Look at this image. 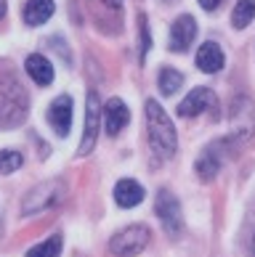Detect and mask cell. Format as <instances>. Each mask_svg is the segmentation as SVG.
<instances>
[{"mask_svg": "<svg viewBox=\"0 0 255 257\" xmlns=\"http://www.w3.org/2000/svg\"><path fill=\"white\" fill-rule=\"evenodd\" d=\"M146 127H149V141L157 149L159 157H173L178 149V138H176V127L173 119L165 114V109L159 106V101L149 98L146 101Z\"/></svg>", "mask_w": 255, "mask_h": 257, "instance_id": "6da1fadb", "label": "cell"}, {"mask_svg": "<svg viewBox=\"0 0 255 257\" xmlns=\"http://www.w3.org/2000/svg\"><path fill=\"white\" fill-rule=\"evenodd\" d=\"M149 236H152V233H149L146 225H141V223L128 225V228H122L115 239L109 241V252L117 254V257H136L138 252L146 249Z\"/></svg>", "mask_w": 255, "mask_h": 257, "instance_id": "7a4b0ae2", "label": "cell"}, {"mask_svg": "<svg viewBox=\"0 0 255 257\" xmlns=\"http://www.w3.org/2000/svg\"><path fill=\"white\" fill-rule=\"evenodd\" d=\"M61 196H64V180H59V178L45 180V183L35 186L32 191L27 194L22 209H24V215H37V212H43V209L53 207L56 202H61Z\"/></svg>", "mask_w": 255, "mask_h": 257, "instance_id": "3957f363", "label": "cell"}, {"mask_svg": "<svg viewBox=\"0 0 255 257\" xmlns=\"http://www.w3.org/2000/svg\"><path fill=\"white\" fill-rule=\"evenodd\" d=\"M154 215L159 217V223H162L167 236H181V231H184L181 204H178V199L170 194L167 188H162L154 199Z\"/></svg>", "mask_w": 255, "mask_h": 257, "instance_id": "277c9868", "label": "cell"}, {"mask_svg": "<svg viewBox=\"0 0 255 257\" xmlns=\"http://www.w3.org/2000/svg\"><path fill=\"white\" fill-rule=\"evenodd\" d=\"M229 122H231V136L237 141H247L255 130V106L247 96H239L231 101V111H229Z\"/></svg>", "mask_w": 255, "mask_h": 257, "instance_id": "5b68a950", "label": "cell"}, {"mask_svg": "<svg viewBox=\"0 0 255 257\" xmlns=\"http://www.w3.org/2000/svg\"><path fill=\"white\" fill-rule=\"evenodd\" d=\"M22 93V85L11 80V85H0V125H16L27 117V101H11V96Z\"/></svg>", "mask_w": 255, "mask_h": 257, "instance_id": "8992f818", "label": "cell"}, {"mask_svg": "<svg viewBox=\"0 0 255 257\" xmlns=\"http://www.w3.org/2000/svg\"><path fill=\"white\" fill-rule=\"evenodd\" d=\"M99 117H101V103H99V93L91 90L88 98H85V130H82V141L77 154L85 157L91 154L93 146H96V136H99Z\"/></svg>", "mask_w": 255, "mask_h": 257, "instance_id": "52a82bcc", "label": "cell"}, {"mask_svg": "<svg viewBox=\"0 0 255 257\" xmlns=\"http://www.w3.org/2000/svg\"><path fill=\"white\" fill-rule=\"evenodd\" d=\"M207 109H218V98H215V93L210 88H194L189 96L178 103V114L181 117H200L205 114Z\"/></svg>", "mask_w": 255, "mask_h": 257, "instance_id": "ba28073f", "label": "cell"}, {"mask_svg": "<svg viewBox=\"0 0 255 257\" xmlns=\"http://www.w3.org/2000/svg\"><path fill=\"white\" fill-rule=\"evenodd\" d=\"M194 37H197V22H194V16L181 14L173 22V30H170V51L186 53L189 45L194 43Z\"/></svg>", "mask_w": 255, "mask_h": 257, "instance_id": "9c48e42d", "label": "cell"}, {"mask_svg": "<svg viewBox=\"0 0 255 257\" xmlns=\"http://www.w3.org/2000/svg\"><path fill=\"white\" fill-rule=\"evenodd\" d=\"M48 122L56 136H67L72 127V96H59L48 106Z\"/></svg>", "mask_w": 255, "mask_h": 257, "instance_id": "30bf717a", "label": "cell"}, {"mask_svg": "<svg viewBox=\"0 0 255 257\" xmlns=\"http://www.w3.org/2000/svg\"><path fill=\"white\" fill-rule=\"evenodd\" d=\"M101 111H104V127H107V133L112 138L120 136V130L130 122V111L125 106V101H120V98H112Z\"/></svg>", "mask_w": 255, "mask_h": 257, "instance_id": "8fae6325", "label": "cell"}, {"mask_svg": "<svg viewBox=\"0 0 255 257\" xmlns=\"http://www.w3.org/2000/svg\"><path fill=\"white\" fill-rule=\"evenodd\" d=\"M223 64H226V56H223L218 43H202L200 45V51H197V66H200L205 74L221 72Z\"/></svg>", "mask_w": 255, "mask_h": 257, "instance_id": "7c38bea8", "label": "cell"}, {"mask_svg": "<svg viewBox=\"0 0 255 257\" xmlns=\"http://www.w3.org/2000/svg\"><path fill=\"white\" fill-rule=\"evenodd\" d=\"M115 202L120 207H138L144 202V186L133 178H122L115 186Z\"/></svg>", "mask_w": 255, "mask_h": 257, "instance_id": "4fadbf2b", "label": "cell"}, {"mask_svg": "<svg viewBox=\"0 0 255 257\" xmlns=\"http://www.w3.org/2000/svg\"><path fill=\"white\" fill-rule=\"evenodd\" d=\"M53 11H56V3H53V0H27L24 8H22L24 22L30 24V27L45 24V22L53 16Z\"/></svg>", "mask_w": 255, "mask_h": 257, "instance_id": "5bb4252c", "label": "cell"}, {"mask_svg": "<svg viewBox=\"0 0 255 257\" xmlns=\"http://www.w3.org/2000/svg\"><path fill=\"white\" fill-rule=\"evenodd\" d=\"M24 69L37 85H51L53 82V66H51V61L45 59L43 53H30L27 56Z\"/></svg>", "mask_w": 255, "mask_h": 257, "instance_id": "9a60e30c", "label": "cell"}, {"mask_svg": "<svg viewBox=\"0 0 255 257\" xmlns=\"http://www.w3.org/2000/svg\"><path fill=\"white\" fill-rule=\"evenodd\" d=\"M215 151H218V146H207L202 151V157L197 159V173H200L202 180H213L215 175H218L221 165H223L221 154H215Z\"/></svg>", "mask_w": 255, "mask_h": 257, "instance_id": "2e32d148", "label": "cell"}, {"mask_svg": "<svg viewBox=\"0 0 255 257\" xmlns=\"http://www.w3.org/2000/svg\"><path fill=\"white\" fill-rule=\"evenodd\" d=\"M255 19V0H237L231 8V24L234 30H244Z\"/></svg>", "mask_w": 255, "mask_h": 257, "instance_id": "e0dca14e", "label": "cell"}, {"mask_svg": "<svg viewBox=\"0 0 255 257\" xmlns=\"http://www.w3.org/2000/svg\"><path fill=\"white\" fill-rule=\"evenodd\" d=\"M157 85H159V90H162V96H173V93H178L184 88V74L178 69H170V66H167V69L159 72Z\"/></svg>", "mask_w": 255, "mask_h": 257, "instance_id": "ac0fdd59", "label": "cell"}, {"mask_svg": "<svg viewBox=\"0 0 255 257\" xmlns=\"http://www.w3.org/2000/svg\"><path fill=\"white\" fill-rule=\"evenodd\" d=\"M59 254H61V236L59 233H53L51 239H45V241L27 249V257H59Z\"/></svg>", "mask_w": 255, "mask_h": 257, "instance_id": "d6986e66", "label": "cell"}, {"mask_svg": "<svg viewBox=\"0 0 255 257\" xmlns=\"http://www.w3.org/2000/svg\"><path fill=\"white\" fill-rule=\"evenodd\" d=\"M24 165V157L19 154V151L14 149H6V151H0V173L8 175V173H16L19 167Z\"/></svg>", "mask_w": 255, "mask_h": 257, "instance_id": "ffe728a7", "label": "cell"}, {"mask_svg": "<svg viewBox=\"0 0 255 257\" xmlns=\"http://www.w3.org/2000/svg\"><path fill=\"white\" fill-rule=\"evenodd\" d=\"M138 24H141V61H144L149 45H152V40H149V30H146V16H144V14L138 16Z\"/></svg>", "mask_w": 255, "mask_h": 257, "instance_id": "44dd1931", "label": "cell"}, {"mask_svg": "<svg viewBox=\"0 0 255 257\" xmlns=\"http://www.w3.org/2000/svg\"><path fill=\"white\" fill-rule=\"evenodd\" d=\"M200 6L205 8V11H215V8L221 6V0H200Z\"/></svg>", "mask_w": 255, "mask_h": 257, "instance_id": "7402d4cb", "label": "cell"}, {"mask_svg": "<svg viewBox=\"0 0 255 257\" xmlns=\"http://www.w3.org/2000/svg\"><path fill=\"white\" fill-rule=\"evenodd\" d=\"M101 3H104V6H109V8H115V11H117V8L122 6V0H101Z\"/></svg>", "mask_w": 255, "mask_h": 257, "instance_id": "603a6c76", "label": "cell"}, {"mask_svg": "<svg viewBox=\"0 0 255 257\" xmlns=\"http://www.w3.org/2000/svg\"><path fill=\"white\" fill-rule=\"evenodd\" d=\"M6 16V0H0V19Z\"/></svg>", "mask_w": 255, "mask_h": 257, "instance_id": "cb8c5ba5", "label": "cell"}, {"mask_svg": "<svg viewBox=\"0 0 255 257\" xmlns=\"http://www.w3.org/2000/svg\"><path fill=\"white\" fill-rule=\"evenodd\" d=\"M252 252H255V239H252Z\"/></svg>", "mask_w": 255, "mask_h": 257, "instance_id": "d4e9b609", "label": "cell"}]
</instances>
